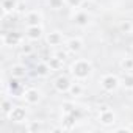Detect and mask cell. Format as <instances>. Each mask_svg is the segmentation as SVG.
<instances>
[{
  "instance_id": "cell-1",
  "label": "cell",
  "mask_w": 133,
  "mask_h": 133,
  "mask_svg": "<svg viewBox=\"0 0 133 133\" xmlns=\"http://www.w3.org/2000/svg\"><path fill=\"white\" fill-rule=\"evenodd\" d=\"M69 74L77 82H86L92 75V63L89 59H75L69 66Z\"/></svg>"
},
{
  "instance_id": "cell-2",
  "label": "cell",
  "mask_w": 133,
  "mask_h": 133,
  "mask_svg": "<svg viewBox=\"0 0 133 133\" xmlns=\"http://www.w3.org/2000/svg\"><path fill=\"white\" fill-rule=\"evenodd\" d=\"M121 86V78L114 74H105L100 78V88L105 92H114Z\"/></svg>"
},
{
  "instance_id": "cell-3",
  "label": "cell",
  "mask_w": 133,
  "mask_h": 133,
  "mask_svg": "<svg viewBox=\"0 0 133 133\" xmlns=\"http://www.w3.org/2000/svg\"><path fill=\"white\" fill-rule=\"evenodd\" d=\"M97 121L103 127H111L116 122V113L110 107H102V110L97 114Z\"/></svg>"
},
{
  "instance_id": "cell-4",
  "label": "cell",
  "mask_w": 133,
  "mask_h": 133,
  "mask_svg": "<svg viewBox=\"0 0 133 133\" xmlns=\"http://www.w3.org/2000/svg\"><path fill=\"white\" fill-rule=\"evenodd\" d=\"M22 39H24L22 35L17 31H5L2 35V42L6 47H17L22 44Z\"/></svg>"
},
{
  "instance_id": "cell-5",
  "label": "cell",
  "mask_w": 133,
  "mask_h": 133,
  "mask_svg": "<svg viewBox=\"0 0 133 133\" xmlns=\"http://www.w3.org/2000/svg\"><path fill=\"white\" fill-rule=\"evenodd\" d=\"M11 122H16V124H22V122H25L27 121V117H28V113H27V108L25 107H21V105H17V107H14L13 110H11V113L6 116Z\"/></svg>"
},
{
  "instance_id": "cell-6",
  "label": "cell",
  "mask_w": 133,
  "mask_h": 133,
  "mask_svg": "<svg viewBox=\"0 0 133 133\" xmlns=\"http://www.w3.org/2000/svg\"><path fill=\"white\" fill-rule=\"evenodd\" d=\"M45 42L50 47H59V45H63L66 42L64 41V33L59 31V30H53V31L45 35Z\"/></svg>"
},
{
  "instance_id": "cell-7",
  "label": "cell",
  "mask_w": 133,
  "mask_h": 133,
  "mask_svg": "<svg viewBox=\"0 0 133 133\" xmlns=\"http://www.w3.org/2000/svg\"><path fill=\"white\" fill-rule=\"evenodd\" d=\"M24 102L27 103V105H38L39 102H41V91L39 89H36V88H27L25 91H24Z\"/></svg>"
},
{
  "instance_id": "cell-8",
  "label": "cell",
  "mask_w": 133,
  "mask_h": 133,
  "mask_svg": "<svg viewBox=\"0 0 133 133\" xmlns=\"http://www.w3.org/2000/svg\"><path fill=\"white\" fill-rule=\"evenodd\" d=\"M24 19H25L27 27H31V25H42L44 16H42L41 11H38V10H31V11H27V13L24 14Z\"/></svg>"
},
{
  "instance_id": "cell-9",
  "label": "cell",
  "mask_w": 133,
  "mask_h": 133,
  "mask_svg": "<svg viewBox=\"0 0 133 133\" xmlns=\"http://www.w3.org/2000/svg\"><path fill=\"white\" fill-rule=\"evenodd\" d=\"M64 47H66V50H68L69 53H80L82 50H83V47H85V42H83V39L82 38H71V39H68L64 42Z\"/></svg>"
},
{
  "instance_id": "cell-10",
  "label": "cell",
  "mask_w": 133,
  "mask_h": 133,
  "mask_svg": "<svg viewBox=\"0 0 133 133\" xmlns=\"http://www.w3.org/2000/svg\"><path fill=\"white\" fill-rule=\"evenodd\" d=\"M71 85H72V82H71V78L68 77V75H58L56 78H55V82H53V88L58 91V92H69V88H71Z\"/></svg>"
},
{
  "instance_id": "cell-11",
  "label": "cell",
  "mask_w": 133,
  "mask_h": 133,
  "mask_svg": "<svg viewBox=\"0 0 133 133\" xmlns=\"http://www.w3.org/2000/svg\"><path fill=\"white\" fill-rule=\"evenodd\" d=\"M72 22L77 25V27H80V28H85V27H88L89 25V22H91V16H89V13H86V11H75L74 13V16H72Z\"/></svg>"
},
{
  "instance_id": "cell-12",
  "label": "cell",
  "mask_w": 133,
  "mask_h": 133,
  "mask_svg": "<svg viewBox=\"0 0 133 133\" xmlns=\"http://www.w3.org/2000/svg\"><path fill=\"white\" fill-rule=\"evenodd\" d=\"M44 36V28L42 25H31V27H27L25 30V38L28 41H39L41 38Z\"/></svg>"
},
{
  "instance_id": "cell-13",
  "label": "cell",
  "mask_w": 133,
  "mask_h": 133,
  "mask_svg": "<svg viewBox=\"0 0 133 133\" xmlns=\"http://www.w3.org/2000/svg\"><path fill=\"white\" fill-rule=\"evenodd\" d=\"M77 116L74 113H63V122H61V128L63 130H71L75 125Z\"/></svg>"
},
{
  "instance_id": "cell-14",
  "label": "cell",
  "mask_w": 133,
  "mask_h": 133,
  "mask_svg": "<svg viewBox=\"0 0 133 133\" xmlns=\"http://www.w3.org/2000/svg\"><path fill=\"white\" fill-rule=\"evenodd\" d=\"M10 74H11V77H14V78H24L25 75H27V68L24 64H21V63H17V64H13L11 68H10Z\"/></svg>"
},
{
  "instance_id": "cell-15",
  "label": "cell",
  "mask_w": 133,
  "mask_h": 133,
  "mask_svg": "<svg viewBox=\"0 0 133 133\" xmlns=\"http://www.w3.org/2000/svg\"><path fill=\"white\" fill-rule=\"evenodd\" d=\"M2 13L3 16H8V14H13L16 11V6H17V0H2Z\"/></svg>"
},
{
  "instance_id": "cell-16",
  "label": "cell",
  "mask_w": 133,
  "mask_h": 133,
  "mask_svg": "<svg viewBox=\"0 0 133 133\" xmlns=\"http://www.w3.org/2000/svg\"><path fill=\"white\" fill-rule=\"evenodd\" d=\"M35 71H36V75H38V77H47V75L52 72V69H50V66H49L47 61L38 63L36 68H35Z\"/></svg>"
},
{
  "instance_id": "cell-17",
  "label": "cell",
  "mask_w": 133,
  "mask_h": 133,
  "mask_svg": "<svg viewBox=\"0 0 133 133\" xmlns=\"http://www.w3.org/2000/svg\"><path fill=\"white\" fill-rule=\"evenodd\" d=\"M83 91H85V86L82 85V82H72V85H71V88H69V94L72 96V97H80L82 94H83Z\"/></svg>"
},
{
  "instance_id": "cell-18",
  "label": "cell",
  "mask_w": 133,
  "mask_h": 133,
  "mask_svg": "<svg viewBox=\"0 0 133 133\" xmlns=\"http://www.w3.org/2000/svg\"><path fill=\"white\" fill-rule=\"evenodd\" d=\"M121 86L127 91H133V72H125L124 77L121 78Z\"/></svg>"
},
{
  "instance_id": "cell-19",
  "label": "cell",
  "mask_w": 133,
  "mask_h": 133,
  "mask_svg": "<svg viewBox=\"0 0 133 133\" xmlns=\"http://www.w3.org/2000/svg\"><path fill=\"white\" fill-rule=\"evenodd\" d=\"M119 68L124 72H133V58L131 56H125L119 61Z\"/></svg>"
},
{
  "instance_id": "cell-20",
  "label": "cell",
  "mask_w": 133,
  "mask_h": 133,
  "mask_svg": "<svg viewBox=\"0 0 133 133\" xmlns=\"http://www.w3.org/2000/svg\"><path fill=\"white\" fill-rule=\"evenodd\" d=\"M119 30H121V33H124V35H131V33H133V21H130V19L121 21Z\"/></svg>"
},
{
  "instance_id": "cell-21",
  "label": "cell",
  "mask_w": 133,
  "mask_h": 133,
  "mask_svg": "<svg viewBox=\"0 0 133 133\" xmlns=\"http://www.w3.org/2000/svg\"><path fill=\"white\" fill-rule=\"evenodd\" d=\"M47 63H49L50 69H52V72H53V71H59V69L63 68V63H64V59H61L59 56L53 55V56H50V59H49Z\"/></svg>"
},
{
  "instance_id": "cell-22",
  "label": "cell",
  "mask_w": 133,
  "mask_h": 133,
  "mask_svg": "<svg viewBox=\"0 0 133 133\" xmlns=\"http://www.w3.org/2000/svg\"><path fill=\"white\" fill-rule=\"evenodd\" d=\"M13 108H14V107H13V102H11L10 99L3 97V100H2V113H3V116H8Z\"/></svg>"
},
{
  "instance_id": "cell-23",
  "label": "cell",
  "mask_w": 133,
  "mask_h": 133,
  "mask_svg": "<svg viewBox=\"0 0 133 133\" xmlns=\"http://www.w3.org/2000/svg\"><path fill=\"white\" fill-rule=\"evenodd\" d=\"M47 5H49L50 10L58 11V10H61L66 5V2H64V0H47Z\"/></svg>"
},
{
  "instance_id": "cell-24",
  "label": "cell",
  "mask_w": 133,
  "mask_h": 133,
  "mask_svg": "<svg viewBox=\"0 0 133 133\" xmlns=\"http://www.w3.org/2000/svg\"><path fill=\"white\" fill-rule=\"evenodd\" d=\"M19 52H21V55H25V56H28V55H31L33 53V45L31 44H25V42H22L21 45H19Z\"/></svg>"
},
{
  "instance_id": "cell-25",
  "label": "cell",
  "mask_w": 133,
  "mask_h": 133,
  "mask_svg": "<svg viewBox=\"0 0 133 133\" xmlns=\"http://www.w3.org/2000/svg\"><path fill=\"white\" fill-rule=\"evenodd\" d=\"M64 2H66V6H69L72 10H78V8L83 6L85 0H64Z\"/></svg>"
},
{
  "instance_id": "cell-26",
  "label": "cell",
  "mask_w": 133,
  "mask_h": 133,
  "mask_svg": "<svg viewBox=\"0 0 133 133\" xmlns=\"http://www.w3.org/2000/svg\"><path fill=\"white\" fill-rule=\"evenodd\" d=\"M25 130L27 131H39V130H42V125L38 121H31V122H28L25 125Z\"/></svg>"
},
{
  "instance_id": "cell-27",
  "label": "cell",
  "mask_w": 133,
  "mask_h": 133,
  "mask_svg": "<svg viewBox=\"0 0 133 133\" xmlns=\"http://www.w3.org/2000/svg\"><path fill=\"white\" fill-rule=\"evenodd\" d=\"M61 108H63V113H75V111H77L74 102H64V103L61 105Z\"/></svg>"
},
{
  "instance_id": "cell-28",
  "label": "cell",
  "mask_w": 133,
  "mask_h": 133,
  "mask_svg": "<svg viewBox=\"0 0 133 133\" xmlns=\"http://www.w3.org/2000/svg\"><path fill=\"white\" fill-rule=\"evenodd\" d=\"M25 8H27L25 2H24V0H19V2H17V6H16V13H19V14H25Z\"/></svg>"
},
{
  "instance_id": "cell-29",
  "label": "cell",
  "mask_w": 133,
  "mask_h": 133,
  "mask_svg": "<svg viewBox=\"0 0 133 133\" xmlns=\"http://www.w3.org/2000/svg\"><path fill=\"white\" fill-rule=\"evenodd\" d=\"M55 55H56V56H59L61 59H66V56H68V53H66V52H56Z\"/></svg>"
}]
</instances>
